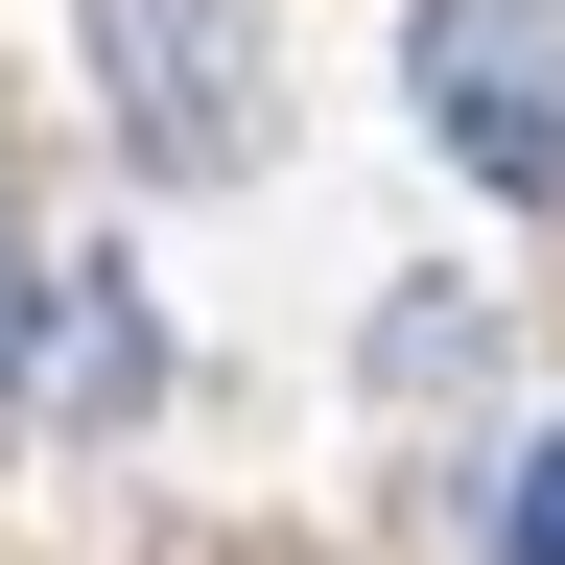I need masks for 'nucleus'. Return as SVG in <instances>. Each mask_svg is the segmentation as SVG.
I'll list each match as a JSON object with an SVG mask.
<instances>
[{"mask_svg": "<svg viewBox=\"0 0 565 565\" xmlns=\"http://www.w3.org/2000/svg\"><path fill=\"white\" fill-rule=\"evenodd\" d=\"M401 95H424V141H448L494 212H565V0H424Z\"/></svg>", "mask_w": 565, "mask_h": 565, "instance_id": "nucleus-1", "label": "nucleus"}, {"mask_svg": "<svg viewBox=\"0 0 565 565\" xmlns=\"http://www.w3.org/2000/svg\"><path fill=\"white\" fill-rule=\"evenodd\" d=\"M141 377H166V330H141L118 259H71L24 189H0V401L24 424H141Z\"/></svg>", "mask_w": 565, "mask_h": 565, "instance_id": "nucleus-2", "label": "nucleus"}, {"mask_svg": "<svg viewBox=\"0 0 565 565\" xmlns=\"http://www.w3.org/2000/svg\"><path fill=\"white\" fill-rule=\"evenodd\" d=\"M95 71H118L141 189H236L259 166V24L236 0H95Z\"/></svg>", "mask_w": 565, "mask_h": 565, "instance_id": "nucleus-3", "label": "nucleus"}, {"mask_svg": "<svg viewBox=\"0 0 565 565\" xmlns=\"http://www.w3.org/2000/svg\"><path fill=\"white\" fill-rule=\"evenodd\" d=\"M494 565H565V424H542L519 471H494Z\"/></svg>", "mask_w": 565, "mask_h": 565, "instance_id": "nucleus-4", "label": "nucleus"}]
</instances>
